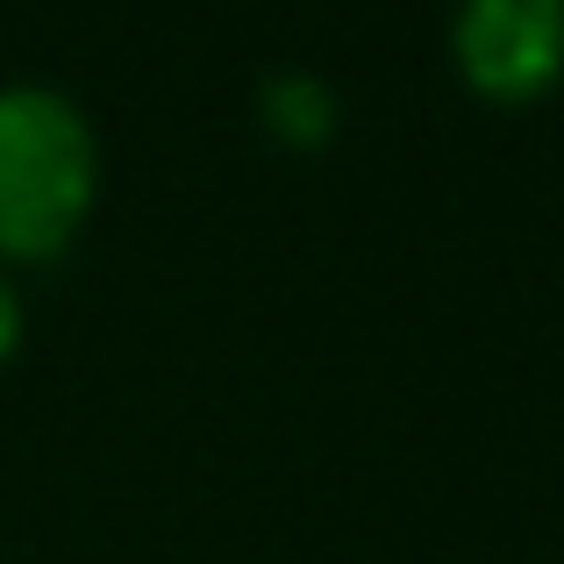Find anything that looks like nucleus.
Instances as JSON below:
<instances>
[{"label":"nucleus","mask_w":564,"mask_h":564,"mask_svg":"<svg viewBox=\"0 0 564 564\" xmlns=\"http://www.w3.org/2000/svg\"><path fill=\"white\" fill-rule=\"evenodd\" d=\"M100 207V129L43 79L0 86V272L51 264Z\"/></svg>","instance_id":"f257e3e1"},{"label":"nucleus","mask_w":564,"mask_h":564,"mask_svg":"<svg viewBox=\"0 0 564 564\" xmlns=\"http://www.w3.org/2000/svg\"><path fill=\"white\" fill-rule=\"evenodd\" d=\"M451 65L494 108H536L564 86V0H457Z\"/></svg>","instance_id":"f03ea898"},{"label":"nucleus","mask_w":564,"mask_h":564,"mask_svg":"<svg viewBox=\"0 0 564 564\" xmlns=\"http://www.w3.org/2000/svg\"><path fill=\"white\" fill-rule=\"evenodd\" d=\"M22 336H29V307H22V293H14V279L0 272V372L14 365V350H22Z\"/></svg>","instance_id":"7ed1b4c3"}]
</instances>
